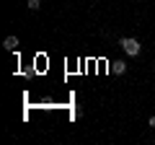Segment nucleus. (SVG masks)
<instances>
[{
  "label": "nucleus",
  "mask_w": 155,
  "mask_h": 145,
  "mask_svg": "<svg viewBox=\"0 0 155 145\" xmlns=\"http://www.w3.org/2000/svg\"><path fill=\"white\" fill-rule=\"evenodd\" d=\"M119 44H122V49L127 52L129 57H137L140 52H142V44H140L137 39H132V36H124V39H119Z\"/></svg>",
  "instance_id": "1"
},
{
  "label": "nucleus",
  "mask_w": 155,
  "mask_h": 145,
  "mask_svg": "<svg viewBox=\"0 0 155 145\" xmlns=\"http://www.w3.org/2000/svg\"><path fill=\"white\" fill-rule=\"evenodd\" d=\"M3 47H5L8 52L18 49V36H5V39H3Z\"/></svg>",
  "instance_id": "2"
},
{
  "label": "nucleus",
  "mask_w": 155,
  "mask_h": 145,
  "mask_svg": "<svg viewBox=\"0 0 155 145\" xmlns=\"http://www.w3.org/2000/svg\"><path fill=\"white\" fill-rule=\"evenodd\" d=\"M111 70L122 75V72H127V62H114V65H111Z\"/></svg>",
  "instance_id": "3"
},
{
  "label": "nucleus",
  "mask_w": 155,
  "mask_h": 145,
  "mask_svg": "<svg viewBox=\"0 0 155 145\" xmlns=\"http://www.w3.org/2000/svg\"><path fill=\"white\" fill-rule=\"evenodd\" d=\"M28 8H31V11H39V8H41V0H28Z\"/></svg>",
  "instance_id": "4"
},
{
  "label": "nucleus",
  "mask_w": 155,
  "mask_h": 145,
  "mask_svg": "<svg viewBox=\"0 0 155 145\" xmlns=\"http://www.w3.org/2000/svg\"><path fill=\"white\" fill-rule=\"evenodd\" d=\"M147 124H150V127L155 130V117H150V119H147Z\"/></svg>",
  "instance_id": "5"
}]
</instances>
